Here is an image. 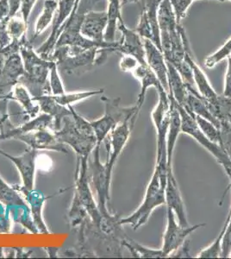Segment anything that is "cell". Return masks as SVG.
<instances>
[{
	"mask_svg": "<svg viewBox=\"0 0 231 259\" xmlns=\"http://www.w3.org/2000/svg\"><path fill=\"white\" fill-rule=\"evenodd\" d=\"M20 55L24 62L25 73L18 83L28 90L32 98L52 95L50 84V67L52 61L42 58L27 40V35L20 39Z\"/></svg>",
	"mask_w": 231,
	"mask_h": 259,
	"instance_id": "1",
	"label": "cell"
},
{
	"mask_svg": "<svg viewBox=\"0 0 231 259\" xmlns=\"http://www.w3.org/2000/svg\"><path fill=\"white\" fill-rule=\"evenodd\" d=\"M102 48L83 49L78 46H60L54 50L50 61L56 62L58 68L69 75H82L97 66V57Z\"/></svg>",
	"mask_w": 231,
	"mask_h": 259,
	"instance_id": "2",
	"label": "cell"
},
{
	"mask_svg": "<svg viewBox=\"0 0 231 259\" xmlns=\"http://www.w3.org/2000/svg\"><path fill=\"white\" fill-rule=\"evenodd\" d=\"M165 188L166 184L162 183L158 169L155 168L150 183L147 187L146 193L143 202L131 215L125 218L120 219L119 223L122 226H131L134 231H136L141 227L146 224L150 220L152 212L157 207L166 205Z\"/></svg>",
	"mask_w": 231,
	"mask_h": 259,
	"instance_id": "3",
	"label": "cell"
},
{
	"mask_svg": "<svg viewBox=\"0 0 231 259\" xmlns=\"http://www.w3.org/2000/svg\"><path fill=\"white\" fill-rule=\"evenodd\" d=\"M120 98L111 100L109 98L101 97V100L106 106L105 115L99 120L91 122L99 145H101L102 141L108 137L111 131L118 124L128 121L135 123L137 119L141 110L135 104L130 107H122L120 106Z\"/></svg>",
	"mask_w": 231,
	"mask_h": 259,
	"instance_id": "4",
	"label": "cell"
},
{
	"mask_svg": "<svg viewBox=\"0 0 231 259\" xmlns=\"http://www.w3.org/2000/svg\"><path fill=\"white\" fill-rule=\"evenodd\" d=\"M177 102V101H176ZM178 112L181 117L182 133L192 137L195 141L198 142L205 150H208L216 158L217 162L222 166L225 171L228 179H231V159L227 155L221 145L217 143L211 141L207 137L201 132L197 124L194 116L192 112L186 109L184 106L177 103Z\"/></svg>",
	"mask_w": 231,
	"mask_h": 259,
	"instance_id": "5",
	"label": "cell"
},
{
	"mask_svg": "<svg viewBox=\"0 0 231 259\" xmlns=\"http://www.w3.org/2000/svg\"><path fill=\"white\" fill-rule=\"evenodd\" d=\"M88 158L85 156H78L76 168V188L74 191L73 205L81 206L87 212L88 216L97 227H100L103 215L94 201L91 189L89 188L88 175Z\"/></svg>",
	"mask_w": 231,
	"mask_h": 259,
	"instance_id": "6",
	"label": "cell"
},
{
	"mask_svg": "<svg viewBox=\"0 0 231 259\" xmlns=\"http://www.w3.org/2000/svg\"><path fill=\"white\" fill-rule=\"evenodd\" d=\"M54 134L59 142L71 146L79 156L89 157L98 145L97 138H89L79 133L74 124L73 116L65 117L62 128L54 132Z\"/></svg>",
	"mask_w": 231,
	"mask_h": 259,
	"instance_id": "7",
	"label": "cell"
},
{
	"mask_svg": "<svg viewBox=\"0 0 231 259\" xmlns=\"http://www.w3.org/2000/svg\"><path fill=\"white\" fill-rule=\"evenodd\" d=\"M205 227V224H198L193 227H182L176 220L172 210L167 208V227L163 234L161 250L166 257H169L176 250L184 245L188 237L195 231Z\"/></svg>",
	"mask_w": 231,
	"mask_h": 259,
	"instance_id": "8",
	"label": "cell"
},
{
	"mask_svg": "<svg viewBox=\"0 0 231 259\" xmlns=\"http://www.w3.org/2000/svg\"><path fill=\"white\" fill-rule=\"evenodd\" d=\"M100 145H97L94 149V161L88 166V175L91 177L94 188L98 195V208L104 217H107L109 213L107 202L110 200V187L106 165L100 162Z\"/></svg>",
	"mask_w": 231,
	"mask_h": 259,
	"instance_id": "9",
	"label": "cell"
},
{
	"mask_svg": "<svg viewBox=\"0 0 231 259\" xmlns=\"http://www.w3.org/2000/svg\"><path fill=\"white\" fill-rule=\"evenodd\" d=\"M75 0H58V9L53 19L52 30L47 41L36 50V52L44 59L50 60L56 44L62 34L64 24L73 12Z\"/></svg>",
	"mask_w": 231,
	"mask_h": 259,
	"instance_id": "10",
	"label": "cell"
},
{
	"mask_svg": "<svg viewBox=\"0 0 231 259\" xmlns=\"http://www.w3.org/2000/svg\"><path fill=\"white\" fill-rule=\"evenodd\" d=\"M135 123L132 121L124 122L123 124H118L117 127L111 131L108 135V141L106 143L108 156L106 162V173L109 182H111V175L114 168L115 163L117 162L118 156H120L126 144L129 141V137L131 134L132 129Z\"/></svg>",
	"mask_w": 231,
	"mask_h": 259,
	"instance_id": "11",
	"label": "cell"
},
{
	"mask_svg": "<svg viewBox=\"0 0 231 259\" xmlns=\"http://www.w3.org/2000/svg\"><path fill=\"white\" fill-rule=\"evenodd\" d=\"M117 28L122 33V39L119 41L120 49L118 53L133 56L137 60L140 64L148 65L146 62L144 39L138 35L135 30H130L126 26L123 18L118 21Z\"/></svg>",
	"mask_w": 231,
	"mask_h": 259,
	"instance_id": "12",
	"label": "cell"
},
{
	"mask_svg": "<svg viewBox=\"0 0 231 259\" xmlns=\"http://www.w3.org/2000/svg\"><path fill=\"white\" fill-rule=\"evenodd\" d=\"M165 206L174 212L178 224L182 227H188L189 223L186 212V206L173 170L167 171V183L165 188Z\"/></svg>",
	"mask_w": 231,
	"mask_h": 259,
	"instance_id": "13",
	"label": "cell"
},
{
	"mask_svg": "<svg viewBox=\"0 0 231 259\" xmlns=\"http://www.w3.org/2000/svg\"><path fill=\"white\" fill-rule=\"evenodd\" d=\"M15 139L24 142L34 150H56L58 152L68 153V150L65 147L64 144L59 142L55 134H51L46 130L18 135L15 138Z\"/></svg>",
	"mask_w": 231,
	"mask_h": 259,
	"instance_id": "14",
	"label": "cell"
},
{
	"mask_svg": "<svg viewBox=\"0 0 231 259\" xmlns=\"http://www.w3.org/2000/svg\"><path fill=\"white\" fill-rule=\"evenodd\" d=\"M38 154V150L29 147L22 156H12L5 151L0 150V155L9 158L14 162L22 176L24 182L23 188L26 190H32L34 187V176H35V157Z\"/></svg>",
	"mask_w": 231,
	"mask_h": 259,
	"instance_id": "15",
	"label": "cell"
},
{
	"mask_svg": "<svg viewBox=\"0 0 231 259\" xmlns=\"http://www.w3.org/2000/svg\"><path fill=\"white\" fill-rule=\"evenodd\" d=\"M108 24L107 12L90 11L85 15L80 33L86 38L98 42H104L105 32Z\"/></svg>",
	"mask_w": 231,
	"mask_h": 259,
	"instance_id": "16",
	"label": "cell"
},
{
	"mask_svg": "<svg viewBox=\"0 0 231 259\" xmlns=\"http://www.w3.org/2000/svg\"><path fill=\"white\" fill-rule=\"evenodd\" d=\"M144 42L147 64L152 69L164 89L168 94L169 89L167 81V65L163 53L151 40L144 39Z\"/></svg>",
	"mask_w": 231,
	"mask_h": 259,
	"instance_id": "17",
	"label": "cell"
},
{
	"mask_svg": "<svg viewBox=\"0 0 231 259\" xmlns=\"http://www.w3.org/2000/svg\"><path fill=\"white\" fill-rule=\"evenodd\" d=\"M168 97L171 103V116H170L169 126H168L167 136V171L173 170V151L175 149L178 136L182 133L181 117H180V113L178 112L177 102L170 95H168Z\"/></svg>",
	"mask_w": 231,
	"mask_h": 259,
	"instance_id": "18",
	"label": "cell"
},
{
	"mask_svg": "<svg viewBox=\"0 0 231 259\" xmlns=\"http://www.w3.org/2000/svg\"><path fill=\"white\" fill-rule=\"evenodd\" d=\"M186 60L189 63L192 68L193 74V80L194 84L196 85L197 90L199 92V95L207 102V103H212L215 100H217L219 95L217 92L214 90L211 83L208 80L206 74L204 73V71L201 69L199 65L197 64L196 62L193 59V55L190 51H188L186 54Z\"/></svg>",
	"mask_w": 231,
	"mask_h": 259,
	"instance_id": "19",
	"label": "cell"
},
{
	"mask_svg": "<svg viewBox=\"0 0 231 259\" xmlns=\"http://www.w3.org/2000/svg\"><path fill=\"white\" fill-rule=\"evenodd\" d=\"M131 74L136 80L140 81L141 90L138 95L135 105L141 110L144 101H145V96H146L148 89L153 87L156 89V91L158 92L164 89V88L160 82V80H158L157 76L155 75V73L148 65H139L137 68L132 72Z\"/></svg>",
	"mask_w": 231,
	"mask_h": 259,
	"instance_id": "20",
	"label": "cell"
},
{
	"mask_svg": "<svg viewBox=\"0 0 231 259\" xmlns=\"http://www.w3.org/2000/svg\"><path fill=\"white\" fill-rule=\"evenodd\" d=\"M13 189L16 191L22 192L25 195V198L31 207L34 224L38 229L39 233L41 234H49L50 232L48 231L47 227L44 223L42 216H41V209H42L44 201L46 200L43 194L39 190H34V189L26 190L23 187L18 188V185L13 186Z\"/></svg>",
	"mask_w": 231,
	"mask_h": 259,
	"instance_id": "21",
	"label": "cell"
},
{
	"mask_svg": "<svg viewBox=\"0 0 231 259\" xmlns=\"http://www.w3.org/2000/svg\"><path fill=\"white\" fill-rule=\"evenodd\" d=\"M32 100L38 103L41 112L53 117L54 132H57L62 128V120L65 117L72 116L69 108L57 103L54 100L52 95H43L41 97L32 98Z\"/></svg>",
	"mask_w": 231,
	"mask_h": 259,
	"instance_id": "22",
	"label": "cell"
},
{
	"mask_svg": "<svg viewBox=\"0 0 231 259\" xmlns=\"http://www.w3.org/2000/svg\"><path fill=\"white\" fill-rule=\"evenodd\" d=\"M47 128H50L53 131L54 118L50 115L43 113L40 115L39 117L34 118L33 120L29 122L26 121L23 125L16 127L14 129L11 130L8 133H6V134L0 136V141H3L6 139H15L18 135L31 133L33 131L36 132V131L46 130Z\"/></svg>",
	"mask_w": 231,
	"mask_h": 259,
	"instance_id": "23",
	"label": "cell"
},
{
	"mask_svg": "<svg viewBox=\"0 0 231 259\" xmlns=\"http://www.w3.org/2000/svg\"><path fill=\"white\" fill-rule=\"evenodd\" d=\"M167 81H168V95L173 97L177 103L184 106V101L188 96V85L182 79L178 70L173 65L167 62Z\"/></svg>",
	"mask_w": 231,
	"mask_h": 259,
	"instance_id": "24",
	"label": "cell"
},
{
	"mask_svg": "<svg viewBox=\"0 0 231 259\" xmlns=\"http://www.w3.org/2000/svg\"><path fill=\"white\" fill-rule=\"evenodd\" d=\"M107 17H108V24L106 27L105 32V41H114L116 30H117V24L120 18H122V0H107Z\"/></svg>",
	"mask_w": 231,
	"mask_h": 259,
	"instance_id": "25",
	"label": "cell"
},
{
	"mask_svg": "<svg viewBox=\"0 0 231 259\" xmlns=\"http://www.w3.org/2000/svg\"><path fill=\"white\" fill-rule=\"evenodd\" d=\"M57 9H58V0H44L43 10L35 23V35L34 37L29 41L31 44L53 22Z\"/></svg>",
	"mask_w": 231,
	"mask_h": 259,
	"instance_id": "26",
	"label": "cell"
},
{
	"mask_svg": "<svg viewBox=\"0 0 231 259\" xmlns=\"http://www.w3.org/2000/svg\"><path fill=\"white\" fill-rule=\"evenodd\" d=\"M123 246L128 248L135 257L142 258H164L166 257L161 249H154L142 245L129 237L123 241Z\"/></svg>",
	"mask_w": 231,
	"mask_h": 259,
	"instance_id": "27",
	"label": "cell"
},
{
	"mask_svg": "<svg viewBox=\"0 0 231 259\" xmlns=\"http://www.w3.org/2000/svg\"><path fill=\"white\" fill-rule=\"evenodd\" d=\"M13 96L14 100H18L19 103L23 106L25 113L29 118H35L36 115L38 114L40 111V106L39 105H33L32 98L29 96V93L28 92L24 85H21L18 83L17 85L13 88Z\"/></svg>",
	"mask_w": 231,
	"mask_h": 259,
	"instance_id": "28",
	"label": "cell"
},
{
	"mask_svg": "<svg viewBox=\"0 0 231 259\" xmlns=\"http://www.w3.org/2000/svg\"><path fill=\"white\" fill-rule=\"evenodd\" d=\"M231 217V207L227 215L225 222L222 226V229L220 231L219 234L217 235V238L214 239V241L211 243L208 247L203 249L198 255L197 258H219L221 257V251H222V241L224 233H225L226 228L228 226V221Z\"/></svg>",
	"mask_w": 231,
	"mask_h": 259,
	"instance_id": "29",
	"label": "cell"
},
{
	"mask_svg": "<svg viewBox=\"0 0 231 259\" xmlns=\"http://www.w3.org/2000/svg\"><path fill=\"white\" fill-rule=\"evenodd\" d=\"M0 201L6 205L8 210L15 206L26 205L17 191L13 188H11L10 186L7 185L1 178H0Z\"/></svg>",
	"mask_w": 231,
	"mask_h": 259,
	"instance_id": "30",
	"label": "cell"
},
{
	"mask_svg": "<svg viewBox=\"0 0 231 259\" xmlns=\"http://www.w3.org/2000/svg\"><path fill=\"white\" fill-rule=\"evenodd\" d=\"M10 211L12 212V218L15 222H18V223L23 225L31 233H35V234L39 233L38 229L34 224V221L30 218V212H29V207L27 205L15 206V207L11 208Z\"/></svg>",
	"mask_w": 231,
	"mask_h": 259,
	"instance_id": "31",
	"label": "cell"
},
{
	"mask_svg": "<svg viewBox=\"0 0 231 259\" xmlns=\"http://www.w3.org/2000/svg\"><path fill=\"white\" fill-rule=\"evenodd\" d=\"M104 89L99 90H91L87 92H80V93H73V94H63L60 95H52L54 100H56L57 103L62 106H69L71 104L79 101V100H85L87 98H91L96 95H103Z\"/></svg>",
	"mask_w": 231,
	"mask_h": 259,
	"instance_id": "32",
	"label": "cell"
},
{
	"mask_svg": "<svg viewBox=\"0 0 231 259\" xmlns=\"http://www.w3.org/2000/svg\"><path fill=\"white\" fill-rule=\"evenodd\" d=\"M7 30L9 32L10 36L13 40H20L24 35H27L28 24L24 22L22 15L13 16L8 19L7 23Z\"/></svg>",
	"mask_w": 231,
	"mask_h": 259,
	"instance_id": "33",
	"label": "cell"
},
{
	"mask_svg": "<svg viewBox=\"0 0 231 259\" xmlns=\"http://www.w3.org/2000/svg\"><path fill=\"white\" fill-rule=\"evenodd\" d=\"M193 116H194L198 126H199V129L201 130V132L211 141L217 143L219 145L220 138H221L219 128L217 125H215L211 121L208 120L206 118H202L199 115L193 114Z\"/></svg>",
	"mask_w": 231,
	"mask_h": 259,
	"instance_id": "34",
	"label": "cell"
},
{
	"mask_svg": "<svg viewBox=\"0 0 231 259\" xmlns=\"http://www.w3.org/2000/svg\"><path fill=\"white\" fill-rule=\"evenodd\" d=\"M229 56H231V37L216 52H214L205 58V68L212 69L223 60L228 59Z\"/></svg>",
	"mask_w": 231,
	"mask_h": 259,
	"instance_id": "35",
	"label": "cell"
},
{
	"mask_svg": "<svg viewBox=\"0 0 231 259\" xmlns=\"http://www.w3.org/2000/svg\"><path fill=\"white\" fill-rule=\"evenodd\" d=\"M68 108L71 111L72 116H73L74 124L79 133H82L83 135L89 137V138H96L95 133H94V127L91 125V122H88L85 120V118H82L80 115L78 114L73 106L69 105L68 106Z\"/></svg>",
	"mask_w": 231,
	"mask_h": 259,
	"instance_id": "36",
	"label": "cell"
},
{
	"mask_svg": "<svg viewBox=\"0 0 231 259\" xmlns=\"http://www.w3.org/2000/svg\"><path fill=\"white\" fill-rule=\"evenodd\" d=\"M50 84L52 95H60L65 94L64 87H63L61 77L59 74L58 66L54 61H52V64L50 67Z\"/></svg>",
	"mask_w": 231,
	"mask_h": 259,
	"instance_id": "37",
	"label": "cell"
},
{
	"mask_svg": "<svg viewBox=\"0 0 231 259\" xmlns=\"http://www.w3.org/2000/svg\"><path fill=\"white\" fill-rule=\"evenodd\" d=\"M135 31L143 39H148V40H151L152 41L154 40V32H153L152 26L150 24L146 12L144 10H143L141 12L140 18H139V22H138Z\"/></svg>",
	"mask_w": 231,
	"mask_h": 259,
	"instance_id": "38",
	"label": "cell"
},
{
	"mask_svg": "<svg viewBox=\"0 0 231 259\" xmlns=\"http://www.w3.org/2000/svg\"><path fill=\"white\" fill-rule=\"evenodd\" d=\"M9 100L8 99L0 100V136L4 135L11 130L16 128L10 120V116L7 113V106Z\"/></svg>",
	"mask_w": 231,
	"mask_h": 259,
	"instance_id": "39",
	"label": "cell"
},
{
	"mask_svg": "<svg viewBox=\"0 0 231 259\" xmlns=\"http://www.w3.org/2000/svg\"><path fill=\"white\" fill-rule=\"evenodd\" d=\"M194 1L195 0H170L178 24H181V21L187 17L188 10Z\"/></svg>",
	"mask_w": 231,
	"mask_h": 259,
	"instance_id": "40",
	"label": "cell"
},
{
	"mask_svg": "<svg viewBox=\"0 0 231 259\" xmlns=\"http://www.w3.org/2000/svg\"><path fill=\"white\" fill-rule=\"evenodd\" d=\"M231 255V217L228 221V226L226 228L225 233L223 235L222 241V251L221 257L228 258Z\"/></svg>",
	"mask_w": 231,
	"mask_h": 259,
	"instance_id": "41",
	"label": "cell"
},
{
	"mask_svg": "<svg viewBox=\"0 0 231 259\" xmlns=\"http://www.w3.org/2000/svg\"><path fill=\"white\" fill-rule=\"evenodd\" d=\"M140 65L135 57L129 55H123L119 62V67L123 72L132 73Z\"/></svg>",
	"mask_w": 231,
	"mask_h": 259,
	"instance_id": "42",
	"label": "cell"
},
{
	"mask_svg": "<svg viewBox=\"0 0 231 259\" xmlns=\"http://www.w3.org/2000/svg\"><path fill=\"white\" fill-rule=\"evenodd\" d=\"M37 0H23L21 4V15L24 18V22L27 24H29V18L30 13L32 12L33 8Z\"/></svg>",
	"mask_w": 231,
	"mask_h": 259,
	"instance_id": "43",
	"label": "cell"
},
{
	"mask_svg": "<svg viewBox=\"0 0 231 259\" xmlns=\"http://www.w3.org/2000/svg\"><path fill=\"white\" fill-rule=\"evenodd\" d=\"M227 70H226L225 77H224V84H223V92L222 95L225 97L231 99V56L227 59Z\"/></svg>",
	"mask_w": 231,
	"mask_h": 259,
	"instance_id": "44",
	"label": "cell"
},
{
	"mask_svg": "<svg viewBox=\"0 0 231 259\" xmlns=\"http://www.w3.org/2000/svg\"><path fill=\"white\" fill-rule=\"evenodd\" d=\"M10 231V222L6 216V210L0 204V233H8Z\"/></svg>",
	"mask_w": 231,
	"mask_h": 259,
	"instance_id": "45",
	"label": "cell"
},
{
	"mask_svg": "<svg viewBox=\"0 0 231 259\" xmlns=\"http://www.w3.org/2000/svg\"><path fill=\"white\" fill-rule=\"evenodd\" d=\"M10 6L8 0H0V23L9 17Z\"/></svg>",
	"mask_w": 231,
	"mask_h": 259,
	"instance_id": "46",
	"label": "cell"
},
{
	"mask_svg": "<svg viewBox=\"0 0 231 259\" xmlns=\"http://www.w3.org/2000/svg\"><path fill=\"white\" fill-rule=\"evenodd\" d=\"M9 1L10 6V14L9 17H13V16L18 14V11L20 10L21 4L23 0H8Z\"/></svg>",
	"mask_w": 231,
	"mask_h": 259,
	"instance_id": "47",
	"label": "cell"
}]
</instances>
